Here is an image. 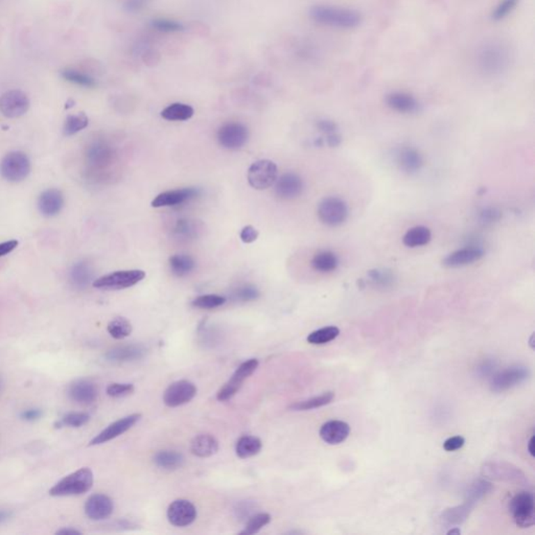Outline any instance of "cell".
I'll list each match as a JSON object with an SVG mask.
<instances>
[{"label": "cell", "instance_id": "5b68a950", "mask_svg": "<svg viewBox=\"0 0 535 535\" xmlns=\"http://www.w3.org/2000/svg\"><path fill=\"white\" fill-rule=\"evenodd\" d=\"M31 160L24 152L8 153L0 162V173L8 182H21L31 173Z\"/></svg>", "mask_w": 535, "mask_h": 535}, {"label": "cell", "instance_id": "7402d4cb", "mask_svg": "<svg viewBox=\"0 0 535 535\" xmlns=\"http://www.w3.org/2000/svg\"><path fill=\"white\" fill-rule=\"evenodd\" d=\"M396 162L403 173L413 175L424 166V157L413 146H401L396 152Z\"/></svg>", "mask_w": 535, "mask_h": 535}, {"label": "cell", "instance_id": "60d3db41", "mask_svg": "<svg viewBox=\"0 0 535 535\" xmlns=\"http://www.w3.org/2000/svg\"><path fill=\"white\" fill-rule=\"evenodd\" d=\"M107 329L112 338L121 340V339L127 338L131 334L132 324L125 318L117 317L109 322Z\"/></svg>", "mask_w": 535, "mask_h": 535}, {"label": "cell", "instance_id": "4316f807", "mask_svg": "<svg viewBox=\"0 0 535 535\" xmlns=\"http://www.w3.org/2000/svg\"><path fill=\"white\" fill-rule=\"evenodd\" d=\"M219 451V441L209 434L194 437L190 443V451L199 458H208Z\"/></svg>", "mask_w": 535, "mask_h": 535}, {"label": "cell", "instance_id": "4fadbf2b", "mask_svg": "<svg viewBox=\"0 0 535 535\" xmlns=\"http://www.w3.org/2000/svg\"><path fill=\"white\" fill-rule=\"evenodd\" d=\"M196 387L189 380H182L167 387L163 394V401L169 408L180 407L189 403L196 395Z\"/></svg>", "mask_w": 535, "mask_h": 535}, {"label": "cell", "instance_id": "8992f818", "mask_svg": "<svg viewBox=\"0 0 535 535\" xmlns=\"http://www.w3.org/2000/svg\"><path fill=\"white\" fill-rule=\"evenodd\" d=\"M317 215L324 225L338 227L348 219V205L339 196H326L320 201Z\"/></svg>", "mask_w": 535, "mask_h": 535}, {"label": "cell", "instance_id": "f5cc1de1", "mask_svg": "<svg viewBox=\"0 0 535 535\" xmlns=\"http://www.w3.org/2000/svg\"><path fill=\"white\" fill-rule=\"evenodd\" d=\"M258 230L251 225L245 226V227L240 230V240H242V242H245V244H252V242H254L255 240L258 238Z\"/></svg>", "mask_w": 535, "mask_h": 535}, {"label": "cell", "instance_id": "52a82bcc", "mask_svg": "<svg viewBox=\"0 0 535 535\" xmlns=\"http://www.w3.org/2000/svg\"><path fill=\"white\" fill-rule=\"evenodd\" d=\"M249 184L256 190H265L274 185L278 178V169L275 162L268 159L255 161L247 173Z\"/></svg>", "mask_w": 535, "mask_h": 535}, {"label": "cell", "instance_id": "7a4b0ae2", "mask_svg": "<svg viewBox=\"0 0 535 535\" xmlns=\"http://www.w3.org/2000/svg\"><path fill=\"white\" fill-rule=\"evenodd\" d=\"M309 16L313 22L321 26L339 31H351L363 23V15L359 10L348 6L320 3L311 6Z\"/></svg>", "mask_w": 535, "mask_h": 535}, {"label": "cell", "instance_id": "b9f144b4", "mask_svg": "<svg viewBox=\"0 0 535 535\" xmlns=\"http://www.w3.org/2000/svg\"><path fill=\"white\" fill-rule=\"evenodd\" d=\"M520 0H499V3L493 8L491 12V20L495 22L507 19L518 8Z\"/></svg>", "mask_w": 535, "mask_h": 535}, {"label": "cell", "instance_id": "e575fe53", "mask_svg": "<svg viewBox=\"0 0 535 535\" xmlns=\"http://www.w3.org/2000/svg\"><path fill=\"white\" fill-rule=\"evenodd\" d=\"M69 278L77 288H86L93 278V272H92L89 263L83 261H79L71 267L70 271H69Z\"/></svg>", "mask_w": 535, "mask_h": 535}, {"label": "cell", "instance_id": "8fae6325", "mask_svg": "<svg viewBox=\"0 0 535 535\" xmlns=\"http://www.w3.org/2000/svg\"><path fill=\"white\" fill-rule=\"evenodd\" d=\"M529 375L530 371L525 366L514 365L506 368L493 375L490 384L491 390L495 392H503L525 382Z\"/></svg>", "mask_w": 535, "mask_h": 535}, {"label": "cell", "instance_id": "11a10c76", "mask_svg": "<svg viewBox=\"0 0 535 535\" xmlns=\"http://www.w3.org/2000/svg\"><path fill=\"white\" fill-rule=\"evenodd\" d=\"M150 0H125V10L130 13H136L141 10L144 6H148Z\"/></svg>", "mask_w": 535, "mask_h": 535}, {"label": "cell", "instance_id": "db71d44e", "mask_svg": "<svg viewBox=\"0 0 535 535\" xmlns=\"http://www.w3.org/2000/svg\"><path fill=\"white\" fill-rule=\"evenodd\" d=\"M465 443V439L462 436L449 437L443 443V449L447 451H455L461 449Z\"/></svg>", "mask_w": 535, "mask_h": 535}, {"label": "cell", "instance_id": "603a6c76", "mask_svg": "<svg viewBox=\"0 0 535 535\" xmlns=\"http://www.w3.org/2000/svg\"><path fill=\"white\" fill-rule=\"evenodd\" d=\"M483 474L497 480L511 481V482L525 483L526 476L518 467L505 463H489L483 467Z\"/></svg>", "mask_w": 535, "mask_h": 535}, {"label": "cell", "instance_id": "f35d334b", "mask_svg": "<svg viewBox=\"0 0 535 535\" xmlns=\"http://www.w3.org/2000/svg\"><path fill=\"white\" fill-rule=\"evenodd\" d=\"M340 334V329L336 326H325L311 332L307 336V342L313 345H323L332 342Z\"/></svg>", "mask_w": 535, "mask_h": 535}, {"label": "cell", "instance_id": "e0dca14e", "mask_svg": "<svg viewBox=\"0 0 535 535\" xmlns=\"http://www.w3.org/2000/svg\"><path fill=\"white\" fill-rule=\"evenodd\" d=\"M140 417H141L140 414H131V415H127L125 417L116 420V421L111 424L110 426H107L100 434L96 435L90 441V445L102 444V443L108 442V441L121 436L123 433L129 431L132 426H135L139 421Z\"/></svg>", "mask_w": 535, "mask_h": 535}, {"label": "cell", "instance_id": "5bb4252c", "mask_svg": "<svg viewBox=\"0 0 535 535\" xmlns=\"http://www.w3.org/2000/svg\"><path fill=\"white\" fill-rule=\"evenodd\" d=\"M200 189L196 187L178 188V189L166 190L155 196L150 205L154 208L162 207L179 206L184 203L194 200L200 194Z\"/></svg>", "mask_w": 535, "mask_h": 535}, {"label": "cell", "instance_id": "f546056e", "mask_svg": "<svg viewBox=\"0 0 535 535\" xmlns=\"http://www.w3.org/2000/svg\"><path fill=\"white\" fill-rule=\"evenodd\" d=\"M311 265L319 273H330L336 271L338 268L339 258L332 251L321 250L313 255Z\"/></svg>", "mask_w": 535, "mask_h": 535}, {"label": "cell", "instance_id": "3957f363", "mask_svg": "<svg viewBox=\"0 0 535 535\" xmlns=\"http://www.w3.org/2000/svg\"><path fill=\"white\" fill-rule=\"evenodd\" d=\"M93 485V472L90 468H79L77 472L59 481L49 490L52 497H70L87 493Z\"/></svg>", "mask_w": 535, "mask_h": 535}, {"label": "cell", "instance_id": "cb8c5ba5", "mask_svg": "<svg viewBox=\"0 0 535 535\" xmlns=\"http://www.w3.org/2000/svg\"><path fill=\"white\" fill-rule=\"evenodd\" d=\"M350 433V426L342 420H329L320 428V437L328 444H340L346 440Z\"/></svg>", "mask_w": 535, "mask_h": 535}, {"label": "cell", "instance_id": "d4e9b609", "mask_svg": "<svg viewBox=\"0 0 535 535\" xmlns=\"http://www.w3.org/2000/svg\"><path fill=\"white\" fill-rule=\"evenodd\" d=\"M68 395L75 403L81 405H91L98 398V387L90 380H77L69 386Z\"/></svg>", "mask_w": 535, "mask_h": 535}, {"label": "cell", "instance_id": "6125c7cd", "mask_svg": "<svg viewBox=\"0 0 535 535\" xmlns=\"http://www.w3.org/2000/svg\"><path fill=\"white\" fill-rule=\"evenodd\" d=\"M461 533V531H460V529L456 528L453 529V530L449 531L447 532V534H460Z\"/></svg>", "mask_w": 535, "mask_h": 535}, {"label": "cell", "instance_id": "9f6ffc18", "mask_svg": "<svg viewBox=\"0 0 535 535\" xmlns=\"http://www.w3.org/2000/svg\"><path fill=\"white\" fill-rule=\"evenodd\" d=\"M18 246V240H6V242H0V257L4 256V255L8 254L12 252L13 250L17 248Z\"/></svg>", "mask_w": 535, "mask_h": 535}, {"label": "cell", "instance_id": "44dd1931", "mask_svg": "<svg viewBox=\"0 0 535 535\" xmlns=\"http://www.w3.org/2000/svg\"><path fill=\"white\" fill-rule=\"evenodd\" d=\"M64 203V196L61 190L48 188L38 198V208L44 217H52L61 212Z\"/></svg>", "mask_w": 535, "mask_h": 535}, {"label": "cell", "instance_id": "9c48e42d", "mask_svg": "<svg viewBox=\"0 0 535 535\" xmlns=\"http://www.w3.org/2000/svg\"><path fill=\"white\" fill-rule=\"evenodd\" d=\"M219 146L227 150H240L248 142L249 130L244 123L230 121L224 123L217 133Z\"/></svg>", "mask_w": 535, "mask_h": 535}, {"label": "cell", "instance_id": "bcb514c9", "mask_svg": "<svg viewBox=\"0 0 535 535\" xmlns=\"http://www.w3.org/2000/svg\"><path fill=\"white\" fill-rule=\"evenodd\" d=\"M150 26L160 33H179L184 31V25L176 20L167 18H155L150 20Z\"/></svg>", "mask_w": 535, "mask_h": 535}, {"label": "cell", "instance_id": "ee69618b", "mask_svg": "<svg viewBox=\"0 0 535 535\" xmlns=\"http://www.w3.org/2000/svg\"><path fill=\"white\" fill-rule=\"evenodd\" d=\"M61 75L66 81L77 84V85L82 86V87L92 88L96 85L93 77L86 75V73L81 72V71L75 70V69H64L61 72Z\"/></svg>", "mask_w": 535, "mask_h": 535}, {"label": "cell", "instance_id": "ac0fdd59", "mask_svg": "<svg viewBox=\"0 0 535 535\" xmlns=\"http://www.w3.org/2000/svg\"><path fill=\"white\" fill-rule=\"evenodd\" d=\"M484 256V251L479 246H468L453 251L443 258L442 265L447 268H461L472 265Z\"/></svg>", "mask_w": 535, "mask_h": 535}, {"label": "cell", "instance_id": "277c9868", "mask_svg": "<svg viewBox=\"0 0 535 535\" xmlns=\"http://www.w3.org/2000/svg\"><path fill=\"white\" fill-rule=\"evenodd\" d=\"M146 277L144 270H121L100 276L94 280L92 286L100 290H125L139 284Z\"/></svg>", "mask_w": 535, "mask_h": 535}, {"label": "cell", "instance_id": "ab89813d", "mask_svg": "<svg viewBox=\"0 0 535 535\" xmlns=\"http://www.w3.org/2000/svg\"><path fill=\"white\" fill-rule=\"evenodd\" d=\"M89 123L87 115L85 113H77V114H70L65 119L64 127H63V133L65 136H72L77 132L85 129Z\"/></svg>", "mask_w": 535, "mask_h": 535}, {"label": "cell", "instance_id": "7dc6e473", "mask_svg": "<svg viewBox=\"0 0 535 535\" xmlns=\"http://www.w3.org/2000/svg\"><path fill=\"white\" fill-rule=\"evenodd\" d=\"M232 296H233L234 300L249 302V301L256 300L261 296V293L256 286H252V284H245V286L236 288Z\"/></svg>", "mask_w": 535, "mask_h": 535}, {"label": "cell", "instance_id": "1f68e13d", "mask_svg": "<svg viewBox=\"0 0 535 535\" xmlns=\"http://www.w3.org/2000/svg\"><path fill=\"white\" fill-rule=\"evenodd\" d=\"M194 110L190 104L183 102H173L161 111L163 119L169 121H185L194 116Z\"/></svg>", "mask_w": 535, "mask_h": 535}, {"label": "cell", "instance_id": "c3c4849f", "mask_svg": "<svg viewBox=\"0 0 535 535\" xmlns=\"http://www.w3.org/2000/svg\"><path fill=\"white\" fill-rule=\"evenodd\" d=\"M90 420V415L83 412H72L65 415L62 419V424L65 426H72V428H79L87 424Z\"/></svg>", "mask_w": 535, "mask_h": 535}, {"label": "cell", "instance_id": "2e32d148", "mask_svg": "<svg viewBox=\"0 0 535 535\" xmlns=\"http://www.w3.org/2000/svg\"><path fill=\"white\" fill-rule=\"evenodd\" d=\"M274 184L276 196L281 200H294L298 198L304 189L302 178L292 171L280 176Z\"/></svg>", "mask_w": 535, "mask_h": 535}, {"label": "cell", "instance_id": "94428289", "mask_svg": "<svg viewBox=\"0 0 535 535\" xmlns=\"http://www.w3.org/2000/svg\"><path fill=\"white\" fill-rule=\"evenodd\" d=\"M528 451L532 457H534V436L531 437L528 442Z\"/></svg>", "mask_w": 535, "mask_h": 535}, {"label": "cell", "instance_id": "6f0895ef", "mask_svg": "<svg viewBox=\"0 0 535 535\" xmlns=\"http://www.w3.org/2000/svg\"><path fill=\"white\" fill-rule=\"evenodd\" d=\"M42 412L38 409L26 410L21 414V418H23L27 421H33V420L39 419L41 417Z\"/></svg>", "mask_w": 535, "mask_h": 535}, {"label": "cell", "instance_id": "f1b7e54d", "mask_svg": "<svg viewBox=\"0 0 535 535\" xmlns=\"http://www.w3.org/2000/svg\"><path fill=\"white\" fill-rule=\"evenodd\" d=\"M87 158L94 166H104L112 160L113 150L106 142L96 141L88 148Z\"/></svg>", "mask_w": 535, "mask_h": 535}, {"label": "cell", "instance_id": "816d5d0a", "mask_svg": "<svg viewBox=\"0 0 535 535\" xmlns=\"http://www.w3.org/2000/svg\"><path fill=\"white\" fill-rule=\"evenodd\" d=\"M316 127L322 134L325 135V139L330 137V136L340 134L339 133L338 125L334 121H330V119H319L316 123Z\"/></svg>", "mask_w": 535, "mask_h": 535}, {"label": "cell", "instance_id": "4dcf8cb0", "mask_svg": "<svg viewBox=\"0 0 535 535\" xmlns=\"http://www.w3.org/2000/svg\"><path fill=\"white\" fill-rule=\"evenodd\" d=\"M432 240V232L426 226H415L410 228L403 238L405 246L409 248L426 246Z\"/></svg>", "mask_w": 535, "mask_h": 535}, {"label": "cell", "instance_id": "8d00e7d4", "mask_svg": "<svg viewBox=\"0 0 535 535\" xmlns=\"http://www.w3.org/2000/svg\"><path fill=\"white\" fill-rule=\"evenodd\" d=\"M334 398V393L332 391L322 393L317 396L311 397V398L304 399V401H297L290 405L292 411H307V410L317 409V408L323 407L332 403Z\"/></svg>", "mask_w": 535, "mask_h": 535}, {"label": "cell", "instance_id": "f907efd6", "mask_svg": "<svg viewBox=\"0 0 535 535\" xmlns=\"http://www.w3.org/2000/svg\"><path fill=\"white\" fill-rule=\"evenodd\" d=\"M502 217V212L497 207H486L479 212V219L484 225H493Z\"/></svg>", "mask_w": 535, "mask_h": 535}, {"label": "cell", "instance_id": "7c38bea8", "mask_svg": "<svg viewBox=\"0 0 535 535\" xmlns=\"http://www.w3.org/2000/svg\"><path fill=\"white\" fill-rule=\"evenodd\" d=\"M29 98L21 90H10L0 96V112L8 118L22 116L29 109Z\"/></svg>", "mask_w": 535, "mask_h": 535}, {"label": "cell", "instance_id": "91938a15", "mask_svg": "<svg viewBox=\"0 0 535 535\" xmlns=\"http://www.w3.org/2000/svg\"><path fill=\"white\" fill-rule=\"evenodd\" d=\"M10 516H12V512L6 511V510H0V524L8 520Z\"/></svg>", "mask_w": 535, "mask_h": 535}, {"label": "cell", "instance_id": "83f0119b", "mask_svg": "<svg viewBox=\"0 0 535 535\" xmlns=\"http://www.w3.org/2000/svg\"><path fill=\"white\" fill-rule=\"evenodd\" d=\"M203 224L192 219H182L176 223L173 229V235L180 240H192L202 233Z\"/></svg>", "mask_w": 535, "mask_h": 535}, {"label": "cell", "instance_id": "9a60e30c", "mask_svg": "<svg viewBox=\"0 0 535 535\" xmlns=\"http://www.w3.org/2000/svg\"><path fill=\"white\" fill-rule=\"evenodd\" d=\"M167 518L173 526H189L196 518V508L188 499H176L169 506Z\"/></svg>", "mask_w": 535, "mask_h": 535}, {"label": "cell", "instance_id": "836d02e7", "mask_svg": "<svg viewBox=\"0 0 535 535\" xmlns=\"http://www.w3.org/2000/svg\"><path fill=\"white\" fill-rule=\"evenodd\" d=\"M263 449L261 440L255 436H242L235 445V453L240 459H248L257 455Z\"/></svg>", "mask_w": 535, "mask_h": 535}, {"label": "cell", "instance_id": "be15d7a7", "mask_svg": "<svg viewBox=\"0 0 535 535\" xmlns=\"http://www.w3.org/2000/svg\"><path fill=\"white\" fill-rule=\"evenodd\" d=\"M0 390H1V382H0Z\"/></svg>", "mask_w": 535, "mask_h": 535}, {"label": "cell", "instance_id": "7bdbcfd3", "mask_svg": "<svg viewBox=\"0 0 535 535\" xmlns=\"http://www.w3.org/2000/svg\"><path fill=\"white\" fill-rule=\"evenodd\" d=\"M226 297L217 294L201 295L192 300V307L201 309H213L225 304Z\"/></svg>", "mask_w": 535, "mask_h": 535}, {"label": "cell", "instance_id": "74e56055", "mask_svg": "<svg viewBox=\"0 0 535 535\" xmlns=\"http://www.w3.org/2000/svg\"><path fill=\"white\" fill-rule=\"evenodd\" d=\"M367 277L371 286L380 288H391L396 281L395 274L389 269L371 270L368 272Z\"/></svg>", "mask_w": 535, "mask_h": 535}, {"label": "cell", "instance_id": "30bf717a", "mask_svg": "<svg viewBox=\"0 0 535 535\" xmlns=\"http://www.w3.org/2000/svg\"><path fill=\"white\" fill-rule=\"evenodd\" d=\"M258 367V359H250L238 366L229 380L217 391V398L219 401H227L234 396L242 388V382L252 375Z\"/></svg>", "mask_w": 535, "mask_h": 535}, {"label": "cell", "instance_id": "6da1fadb", "mask_svg": "<svg viewBox=\"0 0 535 535\" xmlns=\"http://www.w3.org/2000/svg\"><path fill=\"white\" fill-rule=\"evenodd\" d=\"M513 62V52L507 42L489 38L480 42L472 54V64L479 75L495 79L509 71Z\"/></svg>", "mask_w": 535, "mask_h": 535}, {"label": "cell", "instance_id": "484cf974", "mask_svg": "<svg viewBox=\"0 0 535 535\" xmlns=\"http://www.w3.org/2000/svg\"><path fill=\"white\" fill-rule=\"evenodd\" d=\"M146 353V347L142 345H123L107 351L104 359L111 363H125V362L142 359Z\"/></svg>", "mask_w": 535, "mask_h": 535}, {"label": "cell", "instance_id": "f6af8a7d", "mask_svg": "<svg viewBox=\"0 0 535 535\" xmlns=\"http://www.w3.org/2000/svg\"><path fill=\"white\" fill-rule=\"evenodd\" d=\"M270 522H271V515L269 513L261 512V513L255 514L248 520L244 530L240 531V534H255L263 527L267 526Z\"/></svg>", "mask_w": 535, "mask_h": 535}, {"label": "cell", "instance_id": "d6a6232c", "mask_svg": "<svg viewBox=\"0 0 535 535\" xmlns=\"http://www.w3.org/2000/svg\"><path fill=\"white\" fill-rule=\"evenodd\" d=\"M184 461V456L176 451H160L154 456V463L157 467L164 470H178L183 465Z\"/></svg>", "mask_w": 535, "mask_h": 535}, {"label": "cell", "instance_id": "681fc988", "mask_svg": "<svg viewBox=\"0 0 535 535\" xmlns=\"http://www.w3.org/2000/svg\"><path fill=\"white\" fill-rule=\"evenodd\" d=\"M107 394L111 397H125L132 394L134 392V386L132 384H121V382H113L107 387Z\"/></svg>", "mask_w": 535, "mask_h": 535}, {"label": "cell", "instance_id": "ffe728a7", "mask_svg": "<svg viewBox=\"0 0 535 535\" xmlns=\"http://www.w3.org/2000/svg\"><path fill=\"white\" fill-rule=\"evenodd\" d=\"M387 106L395 112L403 114H413L420 108L419 102L413 94L405 91H392L387 94Z\"/></svg>", "mask_w": 535, "mask_h": 535}, {"label": "cell", "instance_id": "d6986e66", "mask_svg": "<svg viewBox=\"0 0 535 535\" xmlns=\"http://www.w3.org/2000/svg\"><path fill=\"white\" fill-rule=\"evenodd\" d=\"M114 504L106 495L96 493L91 495L85 504L86 515L93 520H102L112 514Z\"/></svg>", "mask_w": 535, "mask_h": 535}, {"label": "cell", "instance_id": "680465c9", "mask_svg": "<svg viewBox=\"0 0 535 535\" xmlns=\"http://www.w3.org/2000/svg\"><path fill=\"white\" fill-rule=\"evenodd\" d=\"M56 534L75 535L81 534V532L75 530V529H61V530L56 531Z\"/></svg>", "mask_w": 535, "mask_h": 535}, {"label": "cell", "instance_id": "ba28073f", "mask_svg": "<svg viewBox=\"0 0 535 535\" xmlns=\"http://www.w3.org/2000/svg\"><path fill=\"white\" fill-rule=\"evenodd\" d=\"M510 513L516 526L529 528L535 522L534 497L528 491H522L512 497L509 504Z\"/></svg>", "mask_w": 535, "mask_h": 535}, {"label": "cell", "instance_id": "d590c367", "mask_svg": "<svg viewBox=\"0 0 535 535\" xmlns=\"http://www.w3.org/2000/svg\"><path fill=\"white\" fill-rule=\"evenodd\" d=\"M171 273L177 277H184L194 271L196 261L188 254L171 255L169 259Z\"/></svg>", "mask_w": 535, "mask_h": 535}]
</instances>
